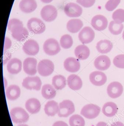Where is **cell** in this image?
Here are the masks:
<instances>
[{"label": "cell", "instance_id": "obj_15", "mask_svg": "<svg viewBox=\"0 0 124 126\" xmlns=\"http://www.w3.org/2000/svg\"><path fill=\"white\" fill-rule=\"evenodd\" d=\"M23 49L26 54L30 56H34L38 53L40 47L36 41L30 39L27 41L23 46Z\"/></svg>", "mask_w": 124, "mask_h": 126}, {"label": "cell", "instance_id": "obj_6", "mask_svg": "<svg viewBox=\"0 0 124 126\" xmlns=\"http://www.w3.org/2000/svg\"><path fill=\"white\" fill-rule=\"evenodd\" d=\"M101 111V108L94 104H88L83 107L81 114L86 118L93 119L98 117Z\"/></svg>", "mask_w": 124, "mask_h": 126}, {"label": "cell", "instance_id": "obj_34", "mask_svg": "<svg viewBox=\"0 0 124 126\" xmlns=\"http://www.w3.org/2000/svg\"><path fill=\"white\" fill-rule=\"evenodd\" d=\"M112 18L115 21L119 23L124 22V10L118 9L113 13Z\"/></svg>", "mask_w": 124, "mask_h": 126}, {"label": "cell", "instance_id": "obj_4", "mask_svg": "<svg viewBox=\"0 0 124 126\" xmlns=\"http://www.w3.org/2000/svg\"><path fill=\"white\" fill-rule=\"evenodd\" d=\"M43 49L45 53L50 56L56 55L60 51L59 43L54 38H49L45 41L43 45Z\"/></svg>", "mask_w": 124, "mask_h": 126}, {"label": "cell", "instance_id": "obj_11", "mask_svg": "<svg viewBox=\"0 0 124 126\" xmlns=\"http://www.w3.org/2000/svg\"><path fill=\"white\" fill-rule=\"evenodd\" d=\"M94 31L90 27H85L79 34V40L83 44H87L93 41L95 38Z\"/></svg>", "mask_w": 124, "mask_h": 126}, {"label": "cell", "instance_id": "obj_14", "mask_svg": "<svg viewBox=\"0 0 124 126\" xmlns=\"http://www.w3.org/2000/svg\"><path fill=\"white\" fill-rule=\"evenodd\" d=\"M90 81L97 86H103L107 81V77L104 73L99 71L93 72L89 76Z\"/></svg>", "mask_w": 124, "mask_h": 126}, {"label": "cell", "instance_id": "obj_37", "mask_svg": "<svg viewBox=\"0 0 124 126\" xmlns=\"http://www.w3.org/2000/svg\"><path fill=\"white\" fill-rule=\"evenodd\" d=\"M77 2L84 7L88 8L93 6L96 0H77Z\"/></svg>", "mask_w": 124, "mask_h": 126}, {"label": "cell", "instance_id": "obj_5", "mask_svg": "<svg viewBox=\"0 0 124 126\" xmlns=\"http://www.w3.org/2000/svg\"><path fill=\"white\" fill-rule=\"evenodd\" d=\"M37 69L38 73L42 76H49L54 72V64L50 60H43L38 63Z\"/></svg>", "mask_w": 124, "mask_h": 126}, {"label": "cell", "instance_id": "obj_10", "mask_svg": "<svg viewBox=\"0 0 124 126\" xmlns=\"http://www.w3.org/2000/svg\"><path fill=\"white\" fill-rule=\"evenodd\" d=\"M124 91L122 84L119 82L113 81L110 84L107 89L108 95L112 98H116L121 95Z\"/></svg>", "mask_w": 124, "mask_h": 126}, {"label": "cell", "instance_id": "obj_16", "mask_svg": "<svg viewBox=\"0 0 124 126\" xmlns=\"http://www.w3.org/2000/svg\"><path fill=\"white\" fill-rule=\"evenodd\" d=\"M37 61L33 58H27L23 62V68L24 72L29 75H34L37 72Z\"/></svg>", "mask_w": 124, "mask_h": 126}, {"label": "cell", "instance_id": "obj_8", "mask_svg": "<svg viewBox=\"0 0 124 126\" xmlns=\"http://www.w3.org/2000/svg\"><path fill=\"white\" fill-rule=\"evenodd\" d=\"M10 32L13 37L20 42L26 40L28 36V32L26 28L24 27L23 23L14 27Z\"/></svg>", "mask_w": 124, "mask_h": 126}, {"label": "cell", "instance_id": "obj_25", "mask_svg": "<svg viewBox=\"0 0 124 126\" xmlns=\"http://www.w3.org/2000/svg\"><path fill=\"white\" fill-rule=\"evenodd\" d=\"M20 89L17 85H10L7 87L6 91V97L10 100H17L20 97Z\"/></svg>", "mask_w": 124, "mask_h": 126}, {"label": "cell", "instance_id": "obj_38", "mask_svg": "<svg viewBox=\"0 0 124 126\" xmlns=\"http://www.w3.org/2000/svg\"><path fill=\"white\" fill-rule=\"evenodd\" d=\"M22 23H23L22 21H21L18 19H17V18H12V19H10L8 22V24H7V28H8V30L10 31L14 27L18 25V24Z\"/></svg>", "mask_w": 124, "mask_h": 126}, {"label": "cell", "instance_id": "obj_30", "mask_svg": "<svg viewBox=\"0 0 124 126\" xmlns=\"http://www.w3.org/2000/svg\"><path fill=\"white\" fill-rule=\"evenodd\" d=\"M52 84L55 89L57 90H61L66 86V79L63 76L56 75L52 78Z\"/></svg>", "mask_w": 124, "mask_h": 126}, {"label": "cell", "instance_id": "obj_35", "mask_svg": "<svg viewBox=\"0 0 124 126\" xmlns=\"http://www.w3.org/2000/svg\"><path fill=\"white\" fill-rule=\"evenodd\" d=\"M113 64L115 66L121 69H124V54L117 55L114 58Z\"/></svg>", "mask_w": 124, "mask_h": 126}, {"label": "cell", "instance_id": "obj_39", "mask_svg": "<svg viewBox=\"0 0 124 126\" xmlns=\"http://www.w3.org/2000/svg\"><path fill=\"white\" fill-rule=\"evenodd\" d=\"M12 54L10 52L8 51H4L3 55V64H6L11 59Z\"/></svg>", "mask_w": 124, "mask_h": 126}, {"label": "cell", "instance_id": "obj_13", "mask_svg": "<svg viewBox=\"0 0 124 126\" xmlns=\"http://www.w3.org/2000/svg\"><path fill=\"white\" fill-rule=\"evenodd\" d=\"M91 24L94 29L98 31H102L107 27L108 21L104 16L97 15L92 18Z\"/></svg>", "mask_w": 124, "mask_h": 126}, {"label": "cell", "instance_id": "obj_41", "mask_svg": "<svg viewBox=\"0 0 124 126\" xmlns=\"http://www.w3.org/2000/svg\"><path fill=\"white\" fill-rule=\"evenodd\" d=\"M52 126H69L68 125L63 121H58L54 124Z\"/></svg>", "mask_w": 124, "mask_h": 126}, {"label": "cell", "instance_id": "obj_26", "mask_svg": "<svg viewBox=\"0 0 124 126\" xmlns=\"http://www.w3.org/2000/svg\"><path fill=\"white\" fill-rule=\"evenodd\" d=\"M113 48V44L111 41L107 40H102L97 43L96 48L99 53L107 54L109 53Z\"/></svg>", "mask_w": 124, "mask_h": 126}, {"label": "cell", "instance_id": "obj_31", "mask_svg": "<svg viewBox=\"0 0 124 126\" xmlns=\"http://www.w3.org/2000/svg\"><path fill=\"white\" fill-rule=\"evenodd\" d=\"M124 28V26L122 24L115 21H112L109 24V31L111 34L114 35H118L121 34Z\"/></svg>", "mask_w": 124, "mask_h": 126}, {"label": "cell", "instance_id": "obj_32", "mask_svg": "<svg viewBox=\"0 0 124 126\" xmlns=\"http://www.w3.org/2000/svg\"><path fill=\"white\" fill-rule=\"evenodd\" d=\"M69 123L70 126H85V125L84 118L78 114L71 116L69 119Z\"/></svg>", "mask_w": 124, "mask_h": 126}, {"label": "cell", "instance_id": "obj_19", "mask_svg": "<svg viewBox=\"0 0 124 126\" xmlns=\"http://www.w3.org/2000/svg\"><path fill=\"white\" fill-rule=\"evenodd\" d=\"M37 6L35 0H21L19 3L20 9L23 12L29 13L35 10Z\"/></svg>", "mask_w": 124, "mask_h": 126}, {"label": "cell", "instance_id": "obj_40", "mask_svg": "<svg viewBox=\"0 0 124 126\" xmlns=\"http://www.w3.org/2000/svg\"><path fill=\"white\" fill-rule=\"evenodd\" d=\"M12 41L10 39L7 37H6L4 40V51H6L9 49L12 46Z\"/></svg>", "mask_w": 124, "mask_h": 126}, {"label": "cell", "instance_id": "obj_24", "mask_svg": "<svg viewBox=\"0 0 124 126\" xmlns=\"http://www.w3.org/2000/svg\"><path fill=\"white\" fill-rule=\"evenodd\" d=\"M75 56L78 59L84 60L88 58L90 54L88 47L84 45H80L77 47L74 50Z\"/></svg>", "mask_w": 124, "mask_h": 126}, {"label": "cell", "instance_id": "obj_1", "mask_svg": "<svg viewBox=\"0 0 124 126\" xmlns=\"http://www.w3.org/2000/svg\"><path fill=\"white\" fill-rule=\"evenodd\" d=\"M10 115L12 122L16 124L26 123L29 118L28 114L25 110L20 107L12 109L10 111Z\"/></svg>", "mask_w": 124, "mask_h": 126}, {"label": "cell", "instance_id": "obj_17", "mask_svg": "<svg viewBox=\"0 0 124 126\" xmlns=\"http://www.w3.org/2000/svg\"><path fill=\"white\" fill-rule=\"evenodd\" d=\"M94 64L95 67L97 69L104 71L109 69L111 65V61L108 56L100 55L95 60Z\"/></svg>", "mask_w": 124, "mask_h": 126}, {"label": "cell", "instance_id": "obj_28", "mask_svg": "<svg viewBox=\"0 0 124 126\" xmlns=\"http://www.w3.org/2000/svg\"><path fill=\"white\" fill-rule=\"evenodd\" d=\"M83 26V23L80 19H71L67 23V29L70 32L76 33L79 32Z\"/></svg>", "mask_w": 124, "mask_h": 126}, {"label": "cell", "instance_id": "obj_12", "mask_svg": "<svg viewBox=\"0 0 124 126\" xmlns=\"http://www.w3.org/2000/svg\"><path fill=\"white\" fill-rule=\"evenodd\" d=\"M66 15L70 17H77L82 14V7L77 4L69 3L67 4L64 8Z\"/></svg>", "mask_w": 124, "mask_h": 126}, {"label": "cell", "instance_id": "obj_27", "mask_svg": "<svg viewBox=\"0 0 124 126\" xmlns=\"http://www.w3.org/2000/svg\"><path fill=\"white\" fill-rule=\"evenodd\" d=\"M59 106L58 103L55 101H48L44 107L45 113L49 116H54L58 113Z\"/></svg>", "mask_w": 124, "mask_h": 126}, {"label": "cell", "instance_id": "obj_44", "mask_svg": "<svg viewBox=\"0 0 124 126\" xmlns=\"http://www.w3.org/2000/svg\"><path fill=\"white\" fill-rule=\"evenodd\" d=\"M53 0H41L43 3H51Z\"/></svg>", "mask_w": 124, "mask_h": 126}, {"label": "cell", "instance_id": "obj_9", "mask_svg": "<svg viewBox=\"0 0 124 126\" xmlns=\"http://www.w3.org/2000/svg\"><path fill=\"white\" fill-rule=\"evenodd\" d=\"M42 82L39 77H27L25 78L22 82V86L28 90H34L38 91L40 90Z\"/></svg>", "mask_w": 124, "mask_h": 126}, {"label": "cell", "instance_id": "obj_18", "mask_svg": "<svg viewBox=\"0 0 124 126\" xmlns=\"http://www.w3.org/2000/svg\"><path fill=\"white\" fill-rule=\"evenodd\" d=\"M64 66L65 69L71 73L78 72L80 68V64L78 60L73 57L67 58L64 63Z\"/></svg>", "mask_w": 124, "mask_h": 126}, {"label": "cell", "instance_id": "obj_22", "mask_svg": "<svg viewBox=\"0 0 124 126\" xmlns=\"http://www.w3.org/2000/svg\"><path fill=\"white\" fill-rule=\"evenodd\" d=\"M25 107L28 112L32 114L38 113L40 110L41 105L38 99L31 98L27 101Z\"/></svg>", "mask_w": 124, "mask_h": 126}, {"label": "cell", "instance_id": "obj_23", "mask_svg": "<svg viewBox=\"0 0 124 126\" xmlns=\"http://www.w3.org/2000/svg\"><path fill=\"white\" fill-rule=\"evenodd\" d=\"M118 108L117 105L112 102H108L105 104L102 109V112L104 115L108 117H112L115 116L118 112Z\"/></svg>", "mask_w": 124, "mask_h": 126}, {"label": "cell", "instance_id": "obj_29", "mask_svg": "<svg viewBox=\"0 0 124 126\" xmlns=\"http://www.w3.org/2000/svg\"><path fill=\"white\" fill-rule=\"evenodd\" d=\"M41 94L44 98L49 100L55 97L56 92L52 86L49 84H46L42 87Z\"/></svg>", "mask_w": 124, "mask_h": 126}, {"label": "cell", "instance_id": "obj_36", "mask_svg": "<svg viewBox=\"0 0 124 126\" xmlns=\"http://www.w3.org/2000/svg\"><path fill=\"white\" fill-rule=\"evenodd\" d=\"M121 0H109L106 3L105 8L108 11H112L120 3Z\"/></svg>", "mask_w": 124, "mask_h": 126}, {"label": "cell", "instance_id": "obj_43", "mask_svg": "<svg viewBox=\"0 0 124 126\" xmlns=\"http://www.w3.org/2000/svg\"><path fill=\"white\" fill-rule=\"evenodd\" d=\"M96 126H108V124L104 122H99Z\"/></svg>", "mask_w": 124, "mask_h": 126}, {"label": "cell", "instance_id": "obj_46", "mask_svg": "<svg viewBox=\"0 0 124 126\" xmlns=\"http://www.w3.org/2000/svg\"><path fill=\"white\" fill-rule=\"evenodd\" d=\"M17 126H28V125H25V124H22V125H18Z\"/></svg>", "mask_w": 124, "mask_h": 126}, {"label": "cell", "instance_id": "obj_42", "mask_svg": "<svg viewBox=\"0 0 124 126\" xmlns=\"http://www.w3.org/2000/svg\"><path fill=\"white\" fill-rule=\"evenodd\" d=\"M110 126H124V125L122 122L118 121L113 123Z\"/></svg>", "mask_w": 124, "mask_h": 126}, {"label": "cell", "instance_id": "obj_33", "mask_svg": "<svg viewBox=\"0 0 124 126\" xmlns=\"http://www.w3.org/2000/svg\"><path fill=\"white\" fill-rule=\"evenodd\" d=\"M60 43L61 47L63 48H70L73 44V38L69 35H64L60 38Z\"/></svg>", "mask_w": 124, "mask_h": 126}, {"label": "cell", "instance_id": "obj_2", "mask_svg": "<svg viewBox=\"0 0 124 126\" xmlns=\"http://www.w3.org/2000/svg\"><path fill=\"white\" fill-rule=\"evenodd\" d=\"M27 26L30 32L36 34L42 33L46 29L44 23L41 19L35 17L32 18L28 21Z\"/></svg>", "mask_w": 124, "mask_h": 126}, {"label": "cell", "instance_id": "obj_3", "mask_svg": "<svg viewBox=\"0 0 124 126\" xmlns=\"http://www.w3.org/2000/svg\"><path fill=\"white\" fill-rule=\"evenodd\" d=\"M74 104L71 101L65 100L59 104L58 115L60 117H67L75 111Z\"/></svg>", "mask_w": 124, "mask_h": 126}, {"label": "cell", "instance_id": "obj_20", "mask_svg": "<svg viewBox=\"0 0 124 126\" xmlns=\"http://www.w3.org/2000/svg\"><path fill=\"white\" fill-rule=\"evenodd\" d=\"M67 83L69 88L74 90L80 89L83 86L82 79L77 75L72 74L68 77Z\"/></svg>", "mask_w": 124, "mask_h": 126}, {"label": "cell", "instance_id": "obj_47", "mask_svg": "<svg viewBox=\"0 0 124 126\" xmlns=\"http://www.w3.org/2000/svg\"><path fill=\"white\" fill-rule=\"evenodd\" d=\"M122 37H123V39L124 40V30L123 32V34H122Z\"/></svg>", "mask_w": 124, "mask_h": 126}, {"label": "cell", "instance_id": "obj_45", "mask_svg": "<svg viewBox=\"0 0 124 126\" xmlns=\"http://www.w3.org/2000/svg\"><path fill=\"white\" fill-rule=\"evenodd\" d=\"M4 87H5V88L7 86V80L5 78L4 79Z\"/></svg>", "mask_w": 124, "mask_h": 126}, {"label": "cell", "instance_id": "obj_21", "mask_svg": "<svg viewBox=\"0 0 124 126\" xmlns=\"http://www.w3.org/2000/svg\"><path fill=\"white\" fill-rule=\"evenodd\" d=\"M22 66V63L20 60L14 58L7 63V69L10 74H17L21 71Z\"/></svg>", "mask_w": 124, "mask_h": 126}, {"label": "cell", "instance_id": "obj_7", "mask_svg": "<svg viewBox=\"0 0 124 126\" xmlns=\"http://www.w3.org/2000/svg\"><path fill=\"white\" fill-rule=\"evenodd\" d=\"M41 16L45 21L51 22L55 20L57 17V10L54 6L46 5L41 9Z\"/></svg>", "mask_w": 124, "mask_h": 126}]
</instances>
